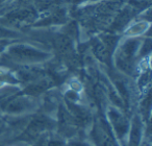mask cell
<instances>
[{
    "instance_id": "obj_1",
    "label": "cell",
    "mask_w": 152,
    "mask_h": 146,
    "mask_svg": "<svg viewBox=\"0 0 152 146\" xmlns=\"http://www.w3.org/2000/svg\"><path fill=\"white\" fill-rule=\"evenodd\" d=\"M40 15L32 7L26 5H13L0 17V24L10 29H22L34 24Z\"/></svg>"
},
{
    "instance_id": "obj_2",
    "label": "cell",
    "mask_w": 152,
    "mask_h": 146,
    "mask_svg": "<svg viewBox=\"0 0 152 146\" xmlns=\"http://www.w3.org/2000/svg\"><path fill=\"white\" fill-rule=\"evenodd\" d=\"M7 55L14 62L21 64L41 63L48 59L49 53L27 44H14L7 49Z\"/></svg>"
},
{
    "instance_id": "obj_3",
    "label": "cell",
    "mask_w": 152,
    "mask_h": 146,
    "mask_svg": "<svg viewBox=\"0 0 152 146\" xmlns=\"http://www.w3.org/2000/svg\"><path fill=\"white\" fill-rule=\"evenodd\" d=\"M108 116H110V123L113 124V127L116 131L117 135L119 136V138H123L126 135L127 129H128L127 119L116 109H110Z\"/></svg>"
},
{
    "instance_id": "obj_4",
    "label": "cell",
    "mask_w": 152,
    "mask_h": 146,
    "mask_svg": "<svg viewBox=\"0 0 152 146\" xmlns=\"http://www.w3.org/2000/svg\"><path fill=\"white\" fill-rule=\"evenodd\" d=\"M93 140L97 146H116L114 139L107 128L102 124H96L92 131Z\"/></svg>"
},
{
    "instance_id": "obj_5",
    "label": "cell",
    "mask_w": 152,
    "mask_h": 146,
    "mask_svg": "<svg viewBox=\"0 0 152 146\" xmlns=\"http://www.w3.org/2000/svg\"><path fill=\"white\" fill-rule=\"evenodd\" d=\"M92 52L97 59L104 64H107L112 57V51L104 45V43L99 38H95L92 42Z\"/></svg>"
},
{
    "instance_id": "obj_6",
    "label": "cell",
    "mask_w": 152,
    "mask_h": 146,
    "mask_svg": "<svg viewBox=\"0 0 152 146\" xmlns=\"http://www.w3.org/2000/svg\"><path fill=\"white\" fill-rule=\"evenodd\" d=\"M30 106H31V101L27 97L20 96L10 100L5 106V110L9 113H21L29 109Z\"/></svg>"
},
{
    "instance_id": "obj_7",
    "label": "cell",
    "mask_w": 152,
    "mask_h": 146,
    "mask_svg": "<svg viewBox=\"0 0 152 146\" xmlns=\"http://www.w3.org/2000/svg\"><path fill=\"white\" fill-rule=\"evenodd\" d=\"M148 28H149V22L144 21V20H139L135 23L129 24L128 27L125 29V34L129 36V38H135V37L145 32Z\"/></svg>"
},
{
    "instance_id": "obj_8",
    "label": "cell",
    "mask_w": 152,
    "mask_h": 146,
    "mask_svg": "<svg viewBox=\"0 0 152 146\" xmlns=\"http://www.w3.org/2000/svg\"><path fill=\"white\" fill-rule=\"evenodd\" d=\"M20 34L17 30L10 29L5 26L0 24V40H7V39H16Z\"/></svg>"
},
{
    "instance_id": "obj_9",
    "label": "cell",
    "mask_w": 152,
    "mask_h": 146,
    "mask_svg": "<svg viewBox=\"0 0 152 146\" xmlns=\"http://www.w3.org/2000/svg\"><path fill=\"white\" fill-rule=\"evenodd\" d=\"M100 0H71V2L75 5L83 4V3H90V2H98Z\"/></svg>"
},
{
    "instance_id": "obj_10",
    "label": "cell",
    "mask_w": 152,
    "mask_h": 146,
    "mask_svg": "<svg viewBox=\"0 0 152 146\" xmlns=\"http://www.w3.org/2000/svg\"><path fill=\"white\" fill-rule=\"evenodd\" d=\"M69 146H88L86 145V144H80V143H75V144H71V145Z\"/></svg>"
},
{
    "instance_id": "obj_11",
    "label": "cell",
    "mask_w": 152,
    "mask_h": 146,
    "mask_svg": "<svg viewBox=\"0 0 152 146\" xmlns=\"http://www.w3.org/2000/svg\"><path fill=\"white\" fill-rule=\"evenodd\" d=\"M5 1H7V0H0V5L2 4V3H4Z\"/></svg>"
}]
</instances>
